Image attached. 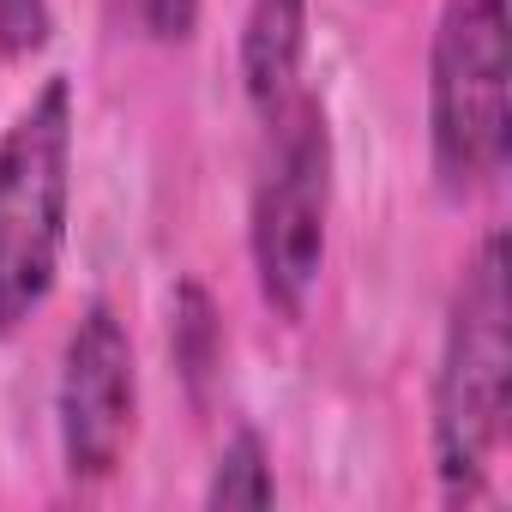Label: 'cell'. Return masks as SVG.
I'll return each instance as SVG.
<instances>
[{"instance_id": "obj_4", "label": "cell", "mask_w": 512, "mask_h": 512, "mask_svg": "<svg viewBox=\"0 0 512 512\" xmlns=\"http://www.w3.org/2000/svg\"><path fill=\"white\" fill-rule=\"evenodd\" d=\"M272 157L253 187V278L266 308L284 320L308 314V296L326 272V223H332V127L314 97H290L272 121Z\"/></svg>"}, {"instance_id": "obj_1", "label": "cell", "mask_w": 512, "mask_h": 512, "mask_svg": "<svg viewBox=\"0 0 512 512\" xmlns=\"http://www.w3.org/2000/svg\"><path fill=\"white\" fill-rule=\"evenodd\" d=\"M512 398V296H506V235L488 229L464 260L446 308L440 368H434V476L446 506L488 494V470L506 440Z\"/></svg>"}, {"instance_id": "obj_9", "label": "cell", "mask_w": 512, "mask_h": 512, "mask_svg": "<svg viewBox=\"0 0 512 512\" xmlns=\"http://www.w3.org/2000/svg\"><path fill=\"white\" fill-rule=\"evenodd\" d=\"M55 31L49 0H0V61H31Z\"/></svg>"}, {"instance_id": "obj_8", "label": "cell", "mask_w": 512, "mask_h": 512, "mask_svg": "<svg viewBox=\"0 0 512 512\" xmlns=\"http://www.w3.org/2000/svg\"><path fill=\"white\" fill-rule=\"evenodd\" d=\"M278 500V476H272V452L253 428H235L211 464L205 482V506H272Z\"/></svg>"}, {"instance_id": "obj_3", "label": "cell", "mask_w": 512, "mask_h": 512, "mask_svg": "<svg viewBox=\"0 0 512 512\" xmlns=\"http://www.w3.org/2000/svg\"><path fill=\"white\" fill-rule=\"evenodd\" d=\"M512 19L506 0H446L428 49V157L446 199L500 181L512 151Z\"/></svg>"}, {"instance_id": "obj_5", "label": "cell", "mask_w": 512, "mask_h": 512, "mask_svg": "<svg viewBox=\"0 0 512 512\" xmlns=\"http://www.w3.org/2000/svg\"><path fill=\"white\" fill-rule=\"evenodd\" d=\"M133 410H139L133 338L109 302H91L67 332L55 380V434L73 482H109L121 470L133 440Z\"/></svg>"}, {"instance_id": "obj_6", "label": "cell", "mask_w": 512, "mask_h": 512, "mask_svg": "<svg viewBox=\"0 0 512 512\" xmlns=\"http://www.w3.org/2000/svg\"><path fill=\"white\" fill-rule=\"evenodd\" d=\"M302 55H308V0H247L241 19V91L260 109V121H272L302 79Z\"/></svg>"}, {"instance_id": "obj_2", "label": "cell", "mask_w": 512, "mask_h": 512, "mask_svg": "<svg viewBox=\"0 0 512 512\" xmlns=\"http://www.w3.org/2000/svg\"><path fill=\"white\" fill-rule=\"evenodd\" d=\"M73 211V85L55 73L0 133V338L43 314Z\"/></svg>"}, {"instance_id": "obj_10", "label": "cell", "mask_w": 512, "mask_h": 512, "mask_svg": "<svg viewBox=\"0 0 512 512\" xmlns=\"http://www.w3.org/2000/svg\"><path fill=\"white\" fill-rule=\"evenodd\" d=\"M133 25L151 43H187L199 25V0H133Z\"/></svg>"}, {"instance_id": "obj_7", "label": "cell", "mask_w": 512, "mask_h": 512, "mask_svg": "<svg viewBox=\"0 0 512 512\" xmlns=\"http://www.w3.org/2000/svg\"><path fill=\"white\" fill-rule=\"evenodd\" d=\"M169 344H175V368L187 380V392L205 404L211 392V374L223 362V332H217V308L199 284H181L175 302H169Z\"/></svg>"}]
</instances>
